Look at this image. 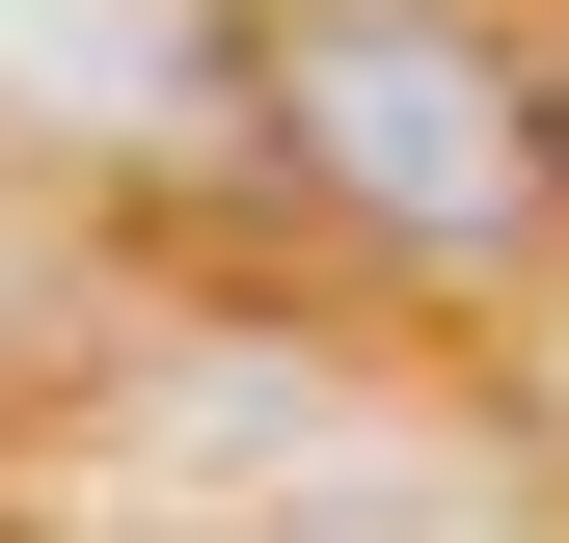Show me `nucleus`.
Returning <instances> with one entry per match:
<instances>
[{
  "label": "nucleus",
  "instance_id": "nucleus-1",
  "mask_svg": "<svg viewBox=\"0 0 569 543\" xmlns=\"http://www.w3.org/2000/svg\"><path fill=\"white\" fill-rule=\"evenodd\" d=\"M271 136L380 245H516V190H542V109L488 82V28H435V0H271Z\"/></svg>",
  "mask_w": 569,
  "mask_h": 543
},
{
  "label": "nucleus",
  "instance_id": "nucleus-2",
  "mask_svg": "<svg viewBox=\"0 0 569 543\" xmlns=\"http://www.w3.org/2000/svg\"><path fill=\"white\" fill-rule=\"evenodd\" d=\"M0 109H82V136L190 109V0H0Z\"/></svg>",
  "mask_w": 569,
  "mask_h": 543
}]
</instances>
